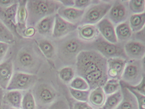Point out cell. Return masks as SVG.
<instances>
[{
	"instance_id": "cell-1",
	"label": "cell",
	"mask_w": 145,
	"mask_h": 109,
	"mask_svg": "<svg viewBox=\"0 0 145 109\" xmlns=\"http://www.w3.org/2000/svg\"><path fill=\"white\" fill-rule=\"evenodd\" d=\"M58 1L30 0L27 1L28 12L27 26L35 27L41 19L56 14L62 7Z\"/></svg>"
},
{
	"instance_id": "cell-2",
	"label": "cell",
	"mask_w": 145,
	"mask_h": 109,
	"mask_svg": "<svg viewBox=\"0 0 145 109\" xmlns=\"http://www.w3.org/2000/svg\"><path fill=\"white\" fill-rule=\"evenodd\" d=\"M107 59L97 51L83 50L76 58V72L78 76H86L101 69L107 68Z\"/></svg>"
},
{
	"instance_id": "cell-3",
	"label": "cell",
	"mask_w": 145,
	"mask_h": 109,
	"mask_svg": "<svg viewBox=\"0 0 145 109\" xmlns=\"http://www.w3.org/2000/svg\"><path fill=\"white\" fill-rule=\"evenodd\" d=\"M14 71L35 75L40 66L39 57L33 49L24 47L21 49L13 61Z\"/></svg>"
},
{
	"instance_id": "cell-4",
	"label": "cell",
	"mask_w": 145,
	"mask_h": 109,
	"mask_svg": "<svg viewBox=\"0 0 145 109\" xmlns=\"http://www.w3.org/2000/svg\"><path fill=\"white\" fill-rule=\"evenodd\" d=\"M113 3L99 1L92 4L85 11L80 23L82 25L97 24L108 13Z\"/></svg>"
},
{
	"instance_id": "cell-5",
	"label": "cell",
	"mask_w": 145,
	"mask_h": 109,
	"mask_svg": "<svg viewBox=\"0 0 145 109\" xmlns=\"http://www.w3.org/2000/svg\"><path fill=\"white\" fill-rule=\"evenodd\" d=\"M85 44L76 38H71L64 41L59 45L58 54L62 60L71 61L75 60L80 52L84 49Z\"/></svg>"
},
{
	"instance_id": "cell-6",
	"label": "cell",
	"mask_w": 145,
	"mask_h": 109,
	"mask_svg": "<svg viewBox=\"0 0 145 109\" xmlns=\"http://www.w3.org/2000/svg\"><path fill=\"white\" fill-rule=\"evenodd\" d=\"M38 80L36 75L14 71L6 90L25 91L35 86Z\"/></svg>"
},
{
	"instance_id": "cell-7",
	"label": "cell",
	"mask_w": 145,
	"mask_h": 109,
	"mask_svg": "<svg viewBox=\"0 0 145 109\" xmlns=\"http://www.w3.org/2000/svg\"><path fill=\"white\" fill-rule=\"evenodd\" d=\"M96 51L107 59L113 58H121L126 59L127 56L125 53L124 47L117 43L109 42L105 39L99 38L94 42Z\"/></svg>"
},
{
	"instance_id": "cell-8",
	"label": "cell",
	"mask_w": 145,
	"mask_h": 109,
	"mask_svg": "<svg viewBox=\"0 0 145 109\" xmlns=\"http://www.w3.org/2000/svg\"><path fill=\"white\" fill-rule=\"evenodd\" d=\"M32 92L37 105L45 106L51 104L55 101L57 93L54 88L46 83L35 84Z\"/></svg>"
},
{
	"instance_id": "cell-9",
	"label": "cell",
	"mask_w": 145,
	"mask_h": 109,
	"mask_svg": "<svg viewBox=\"0 0 145 109\" xmlns=\"http://www.w3.org/2000/svg\"><path fill=\"white\" fill-rule=\"evenodd\" d=\"M138 60H132L127 62L121 76V81L131 85L135 82H140L144 76L142 72L143 68L142 63Z\"/></svg>"
},
{
	"instance_id": "cell-10",
	"label": "cell",
	"mask_w": 145,
	"mask_h": 109,
	"mask_svg": "<svg viewBox=\"0 0 145 109\" xmlns=\"http://www.w3.org/2000/svg\"><path fill=\"white\" fill-rule=\"evenodd\" d=\"M78 28V25L67 21L56 13L52 36L55 38H61L74 31Z\"/></svg>"
},
{
	"instance_id": "cell-11",
	"label": "cell",
	"mask_w": 145,
	"mask_h": 109,
	"mask_svg": "<svg viewBox=\"0 0 145 109\" xmlns=\"http://www.w3.org/2000/svg\"><path fill=\"white\" fill-rule=\"evenodd\" d=\"M127 62L126 59L121 58L107 59V74L108 78L120 81Z\"/></svg>"
},
{
	"instance_id": "cell-12",
	"label": "cell",
	"mask_w": 145,
	"mask_h": 109,
	"mask_svg": "<svg viewBox=\"0 0 145 109\" xmlns=\"http://www.w3.org/2000/svg\"><path fill=\"white\" fill-rule=\"evenodd\" d=\"M124 49L127 58L132 60H140L145 57V44L140 41L128 42L124 46Z\"/></svg>"
},
{
	"instance_id": "cell-13",
	"label": "cell",
	"mask_w": 145,
	"mask_h": 109,
	"mask_svg": "<svg viewBox=\"0 0 145 109\" xmlns=\"http://www.w3.org/2000/svg\"><path fill=\"white\" fill-rule=\"evenodd\" d=\"M108 19L115 24L125 22L128 16L126 7L122 1H114L108 12Z\"/></svg>"
},
{
	"instance_id": "cell-14",
	"label": "cell",
	"mask_w": 145,
	"mask_h": 109,
	"mask_svg": "<svg viewBox=\"0 0 145 109\" xmlns=\"http://www.w3.org/2000/svg\"><path fill=\"white\" fill-rule=\"evenodd\" d=\"M96 27L105 40L111 43H118L115 28L108 18H103L97 24Z\"/></svg>"
},
{
	"instance_id": "cell-15",
	"label": "cell",
	"mask_w": 145,
	"mask_h": 109,
	"mask_svg": "<svg viewBox=\"0 0 145 109\" xmlns=\"http://www.w3.org/2000/svg\"><path fill=\"white\" fill-rule=\"evenodd\" d=\"M14 72L12 59L10 58L0 63V87L7 89Z\"/></svg>"
},
{
	"instance_id": "cell-16",
	"label": "cell",
	"mask_w": 145,
	"mask_h": 109,
	"mask_svg": "<svg viewBox=\"0 0 145 109\" xmlns=\"http://www.w3.org/2000/svg\"><path fill=\"white\" fill-rule=\"evenodd\" d=\"M85 11V9H78L73 7H66L62 6L57 13L67 21L77 24L80 22Z\"/></svg>"
},
{
	"instance_id": "cell-17",
	"label": "cell",
	"mask_w": 145,
	"mask_h": 109,
	"mask_svg": "<svg viewBox=\"0 0 145 109\" xmlns=\"http://www.w3.org/2000/svg\"><path fill=\"white\" fill-rule=\"evenodd\" d=\"M27 1L26 0H20L18 1L16 16L17 30L18 32V30L21 31L22 32V31L27 27L28 19Z\"/></svg>"
},
{
	"instance_id": "cell-18",
	"label": "cell",
	"mask_w": 145,
	"mask_h": 109,
	"mask_svg": "<svg viewBox=\"0 0 145 109\" xmlns=\"http://www.w3.org/2000/svg\"><path fill=\"white\" fill-rule=\"evenodd\" d=\"M55 14L45 17L38 22L35 28L36 31L40 35L44 36L52 35Z\"/></svg>"
},
{
	"instance_id": "cell-19",
	"label": "cell",
	"mask_w": 145,
	"mask_h": 109,
	"mask_svg": "<svg viewBox=\"0 0 145 109\" xmlns=\"http://www.w3.org/2000/svg\"><path fill=\"white\" fill-rule=\"evenodd\" d=\"M123 98L117 109H138L135 96L125 87L120 85Z\"/></svg>"
},
{
	"instance_id": "cell-20",
	"label": "cell",
	"mask_w": 145,
	"mask_h": 109,
	"mask_svg": "<svg viewBox=\"0 0 145 109\" xmlns=\"http://www.w3.org/2000/svg\"><path fill=\"white\" fill-rule=\"evenodd\" d=\"M36 43L44 56L48 60H52L56 54V49L52 43L46 39L36 40Z\"/></svg>"
},
{
	"instance_id": "cell-21",
	"label": "cell",
	"mask_w": 145,
	"mask_h": 109,
	"mask_svg": "<svg viewBox=\"0 0 145 109\" xmlns=\"http://www.w3.org/2000/svg\"><path fill=\"white\" fill-rule=\"evenodd\" d=\"M23 95L21 91L10 90L5 95L4 101L7 104L16 109H20Z\"/></svg>"
},
{
	"instance_id": "cell-22",
	"label": "cell",
	"mask_w": 145,
	"mask_h": 109,
	"mask_svg": "<svg viewBox=\"0 0 145 109\" xmlns=\"http://www.w3.org/2000/svg\"><path fill=\"white\" fill-rule=\"evenodd\" d=\"M98 32L96 26L94 25H84L79 28L78 35L81 40L91 41L96 37Z\"/></svg>"
},
{
	"instance_id": "cell-23",
	"label": "cell",
	"mask_w": 145,
	"mask_h": 109,
	"mask_svg": "<svg viewBox=\"0 0 145 109\" xmlns=\"http://www.w3.org/2000/svg\"><path fill=\"white\" fill-rule=\"evenodd\" d=\"M106 98V95L102 87H100L91 90L89 101L94 106L102 107L104 104Z\"/></svg>"
},
{
	"instance_id": "cell-24",
	"label": "cell",
	"mask_w": 145,
	"mask_h": 109,
	"mask_svg": "<svg viewBox=\"0 0 145 109\" xmlns=\"http://www.w3.org/2000/svg\"><path fill=\"white\" fill-rule=\"evenodd\" d=\"M115 32L118 41H127L132 35V32L128 21H125L118 24L115 27Z\"/></svg>"
},
{
	"instance_id": "cell-25",
	"label": "cell",
	"mask_w": 145,
	"mask_h": 109,
	"mask_svg": "<svg viewBox=\"0 0 145 109\" xmlns=\"http://www.w3.org/2000/svg\"><path fill=\"white\" fill-rule=\"evenodd\" d=\"M122 98L123 95L120 88L114 93L108 95L102 109H116L121 102Z\"/></svg>"
},
{
	"instance_id": "cell-26",
	"label": "cell",
	"mask_w": 145,
	"mask_h": 109,
	"mask_svg": "<svg viewBox=\"0 0 145 109\" xmlns=\"http://www.w3.org/2000/svg\"><path fill=\"white\" fill-rule=\"evenodd\" d=\"M129 25L132 32H138L145 27V13L133 14L129 20Z\"/></svg>"
},
{
	"instance_id": "cell-27",
	"label": "cell",
	"mask_w": 145,
	"mask_h": 109,
	"mask_svg": "<svg viewBox=\"0 0 145 109\" xmlns=\"http://www.w3.org/2000/svg\"><path fill=\"white\" fill-rule=\"evenodd\" d=\"M15 41L14 34L10 29L0 20V42L12 44Z\"/></svg>"
},
{
	"instance_id": "cell-28",
	"label": "cell",
	"mask_w": 145,
	"mask_h": 109,
	"mask_svg": "<svg viewBox=\"0 0 145 109\" xmlns=\"http://www.w3.org/2000/svg\"><path fill=\"white\" fill-rule=\"evenodd\" d=\"M37 105L32 91L28 90L23 96L21 109H36Z\"/></svg>"
},
{
	"instance_id": "cell-29",
	"label": "cell",
	"mask_w": 145,
	"mask_h": 109,
	"mask_svg": "<svg viewBox=\"0 0 145 109\" xmlns=\"http://www.w3.org/2000/svg\"><path fill=\"white\" fill-rule=\"evenodd\" d=\"M102 88L105 95H110L114 93L120 89V81L114 79L108 80Z\"/></svg>"
},
{
	"instance_id": "cell-30",
	"label": "cell",
	"mask_w": 145,
	"mask_h": 109,
	"mask_svg": "<svg viewBox=\"0 0 145 109\" xmlns=\"http://www.w3.org/2000/svg\"><path fill=\"white\" fill-rule=\"evenodd\" d=\"M128 6L131 12L134 14L144 12L145 0H130L128 1Z\"/></svg>"
},
{
	"instance_id": "cell-31",
	"label": "cell",
	"mask_w": 145,
	"mask_h": 109,
	"mask_svg": "<svg viewBox=\"0 0 145 109\" xmlns=\"http://www.w3.org/2000/svg\"><path fill=\"white\" fill-rule=\"evenodd\" d=\"M69 92L74 98L79 102H88L91 90H80L69 87Z\"/></svg>"
},
{
	"instance_id": "cell-32",
	"label": "cell",
	"mask_w": 145,
	"mask_h": 109,
	"mask_svg": "<svg viewBox=\"0 0 145 109\" xmlns=\"http://www.w3.org/2000/svg\"><path fill=\"white\" fill-rule=\"evenodd\" d=\"M70 87L78 90H89V87L87 82L83 77L80 76L74 77L70 82Z\"/></svg>"
},
{
	"instance_id": "cell-33",
	"label": "cell",
	"mask_w": 145,
	"mask_h": 109,
	"mask_svg": "<svg viewBox=\"0 0 145 109\" xmlns=\"http://www.w3.org/2000/svg\"><path fill=\"white\" fill-rule=\"evenodd\" d=\"M59 76L62 81L64 82H70L74 78V71L72 68L66 66L62 68L59 71Z\"/></svg>"
},
{
	"instance_id": "cell-34",
	"label": "cell",
	"mask_w": 145,
	"mask_h": 109,
	"mask_svg": "<svg viewBox=\"0 0 145 109\" xmlns=\"http://www.w3.org/2000/svg\"><path fill=\"white\" fill-rule=\"evenodd\" d=\"M126 88L135 96L137 101L138 109H145V95L131 89Z\"/></svg>"
},
{
	"instance_id": "cell-35",
	"label": "cell",
	"mask_w": 145,
	"mask_h": 109,
	"mask_svg": "<svg viewBox=\"0 0 145 109\" xmlns=\"http://www.w3.org/2000/svg\"><path fill=\"white\" fill-rule=\"evenodd\" d=\"M99 1L92 0H74L73 7L80 9H85L92 4L97 3Z\"/></svg>"
},
{
	"instance_id": "cell-36",
	"label": "cell",
	"mask_w": 145,
	"mask_h": 109,
	"mask_svg": "<svg viewBox=\"0 0 145 109\" xmlns=\"http://www.w3.org/2000/svg\"><path fill=\"white\" fill-rule=\"evenodd\" d=\"M48 109H70L67 103L63 100L54 101Z\"/></svg>"
},
{
	"instance_id": "cell-37",
	"label": "cell",
	"mask_w": 145,
	"mask_h": 109,
	"mask_svg": "<svg viewBox=\"0 0 145 109\" xmlns=\"http://www.w3.org/2000/svg\"><path fill=\"white\" fill-rule=\"evenodd\" d=\"M36 32L37 31L35 27L27 26L26 29L22 31L21 34H22V36L26 38H30V37H33L35 35Z\"/></svg>"
},
{
	"instance_id": "cell-38",
	"label": "cell",
	"mask_w": 145,
	"mask_h": 109,
	"mask_svg": "<svg viewBox=\"0 0 145 109\" xmlns=\"http://www.w3.org/2000/svg\"><path fill=\"white\" fill-rule=\"evenodd\" d=\"M10 44L0 42V63L3 61L9 49Z\"/></svg>"
},
{
	"instance_id": "cell-39",
	"label": "cell",
	"mask_w": 145,
	"mask_h": 109,
	"mask_svg": "<svg viewBox=\"0 0 145 109\" xmlns=\"http://www.w3.org/2000/svg\"><path fill=\"white\" fill-rule=\"evenodd\" d=\"M18 1L16 0H0V9H4L15 3H17Z\"/></svg>"
},
{
	"instance_id": "cell-40",
	"label": "cell",
	"mask_w": 145,
	"mask_h": 109,
	"mask_svg": "<svg viewBox=\"0 0 145 109\" xmlns=\"http://www.w3.org/2000/svg\"><path fill=\"white\" fill-rule=\"evenodd\" d=\"M74 109H93L88 102H77L74 105Z\"/></svg>"
},
{
	"instance_id": "cell-41",
	"label": "cell",
	"mask_w": 145,
	"mask_h": 109,
	"mask_svg": "<svg viewBox=\"0 0 145 109\" xmlns=\"http://www.w3.org/2000/svg\"><path fill=\"white\" fill-rule=\"evenodd\" d=\"M58 1L63 7H71L74 6V0H61Z\"/></svg>"
},
{
	"instance_id": "cell-42",
	"label": "cell",
	"mask_w": 145,
	"mask_h": 109,
	"mask_svg": "<svg viewBox=\"0 0 145 109\" xmlns=\"http://www.w3.org/2000/svg\"><path fill=\"white\" fill-rule=\"evenodd\" d=\"M137 34L136 37L138 38V39L141 40L142 41L144 42L145 40V31H144V28L142 30L138 32H136Z\"/></svg>"
}]
</instances>
